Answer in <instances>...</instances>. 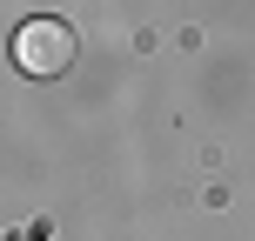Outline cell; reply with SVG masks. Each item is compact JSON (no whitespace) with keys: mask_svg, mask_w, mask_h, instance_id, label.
I'll return each mask as SVG.
<instances>
[{"mask_svg":"<svg viewBox=\"0 0 255 241\" xmlns=\"http://www.w3.org/2000/svg\"><path fill=\"white\" fill-rule=\"evenodd\" d=\"M74 27L67 20H54V13H40V20H27L20 34H13V67L20 74H34V80H54V74H67L74 67Z\"/></svg>","mask_w":255,"mask_h":241,"instance_id":"obj_1","label":"cell"}]
</instances>
